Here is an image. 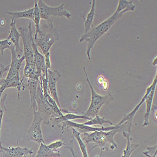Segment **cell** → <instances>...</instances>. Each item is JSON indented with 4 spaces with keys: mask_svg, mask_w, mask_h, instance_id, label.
I'll return each mask as SVG.
<instances>
[{
    "mask_svg": "<svg viewBox=\"0 0 157 157\" xmlns=\"http://www.w3.org/2000/svg\"><path fill=\"white\" fill-rule=\"evenodd\" d=\"M84 124L85 125H87V126H94V125L99 124L101 126H103L102 125L104 124H109L111 126L113 125V122H111V121H109L108 120H106V118H104V117H100L99 115L94 117V118L90 119V120L84 123Z\"/></svg>",
    "mask_w": 157,
    "mask_h": 157,
    "instance_id": "22",
    "label": "cell"
},
{
    "mask_svg": "<svg viewBox=\"0 0 157 157\" xmlns=\"http://www.w3.org/2000/svg\"><path fill=\"white\" fill-rule=\"evenodd\" d=\"M38 6L40 10V18L47 21L49 27L54 26L53 20L55 17H65L70 20L71 14L64 9V3L57 7H52L47 5L43 0L37 1Z\"/></svg>",
    "mask_w": 157,
    "mask_h": 157,
    "instance_id": "6",
    "label": "cell"
},
{
    "mask_svg": "<svg viewBox=\"0 0 157 157\" xmlns=\"http://www.w3.org/2000/svg\"><path fill=\"white\" fill-rule=\"evenodd\" d=\"M136 9V6L133 3V1H128V0H119L118 5L116 10L115 13H120L128 11H134Z\"/></svg>",
    "mask_w": 157,
    "mask_h": 157,
    "instance_id": "20",
    "label": "cell"
},
{
    "mask_svg": "<svg viewBox=\"0 0 157 157\" xmlns=\"http://www.w3.org/2000/svg\"><path fill=\"white\" fill-rule=\"evenodd\" d=\"M39 83L36 80L30 79L28 78L27 81V87L30 91V102H31V108L33 109V111H37V105L36 102V97L37 93V87Z\"/></svg>",
    "mask_w": 157,
    "mask_h": 157,
    "instance_id": "15",
    "label": "cell"
},
{
    "mask_svg": "<svg viewBox=\"0 0 157 157\" xmlns=\"http://www.w3.org/2000/svg\"><path fill=\"white\" fill-rule=\"evenodd\" d=\"M123 128H116L109 132H94L81 134V138L86 145L94 143V145L90 149V151L95 148H100L101 154L104 151H113L117 148V145L114 140V136L122 132Z\"/></svg>",
    "mask_w": 157,
    "mask_h": 157,
    "instance_id": "2",
    "label": "cell"
},
{
    "mask_svg": "<svg viewBox=\"0 0 157 157\" xmlns=\"http://www.w3.org/2000/svg\"><path fill=\"white\" fill-rule=\"evenodd\" d=\"M157 58L156 57L155 59H154V60H153V63H152V65H153V66L155 67V66H156V63H157Z\"/></svg>",
    "mask_w": 157,
    "mask_h": 157,
    "instance_id": "31",
    "label": "cell"
},
{
    "mask_svg": "<svg viewBox=\"0 0 157 157\" xmlns=\"http://www.w3.org/2000/svg\"><path fill=\"white\" fill-rule=\"evenodd\" d=\"M71 129L72 130V137L77 140L78 144V146H79L80 150L82 153L83 157H89L88 152L86 148V145H85V143H84V141L82 140L81 138V134L78 132H77V131H75L74 129Z\"/></svg>",
    "mask_w": 157,
    "mask_h": 157,
    "instance_id": "21",
    "label": "cell"
},
{
    "mask_svg": "<svg viewBox=\"0 0 157 157\" xmlns=\"http://www.w3.org/2000/svg\"><path fill=\"white\" fill-rule=\"evenodd\" d=\"M8 15H10L12 20L17 21L20 18H28L33 21L34 18V8H31L29 10H25L19 12H6Z\"/></svg>",
    "mask_w": 157,
    "mask_h": 157,
    "instance_id": "18",
    "label": "cell"
},
{
    "mask_svg": "<svg viewBox=\"0 0 157 157\" xmlns=\"http://www.w3.org/2000/svg\"><path fill=\"white\" fill-rule=\"evenodd\" d=\"M17 147L6 148L2 147L0 148L1 157H25L29 155H33V149H29L27 147L21 148L18 145Z\"/></svg>",
    "mask_w": 157,
    "mask_h": 157,
    "instance_id": "11",
    "label": "cell"
},
{
    "mask_svg": "<svg viewBox=\"0 0 157 157\" xmlns=\"http://www.w3.org/2000/svg\"><path fill=\"white\" fill-rule=\"evenodd\" d=\"M10 27V31L7 38L13 44L17 54H20V52H22L23 50L21 49L20 46V39L21 38V35L16 27V21L11 19Z\"/></svg>",
    "mask_w": 157,
    "mask_h": 157,
    "instance_id": "12",
    "label": "cell"
},
{
    "mask_svg": "<svg viewBox=\"0 0 157 157\" xmlns=\"http://www.w3.org/2000/svg\"><path fill=\"white\" fill-rule=\"evenodd\" d=\"M157 84L156 75L155 77L154 78V80H153L152 84H151L150 86H148V87L147 88L146 93H145V95H144L143 97L142 98V99H141V101L139 102V104L134 108V109H133L132 112H131L130 113H129L128 114L124 116L123 117V119L120 121V122L117 123V124L120 125V124H123V123H126L128 124V127H129V128L132 129V124H133V118H134V117H135L136 113H137V111H138V109H140V108L142 106V104H143L144 102H145V100H146V98H147L148 95L149 93H150V91H151V89L153 88V86H154L155 84Z\"/></svg>",
    "mask_w": 157,
    "mask_h": 157,
    "instance_id": "10",
    "label": "cell"
},
{
    "mask_svg": "<svg viewBox=\"0 0 157 157\" xmlns=\"http://www.w3.org/2000/svg\"><path fill=\"white\" fill-rule=\"evenodd\" d=\"M45 56V72H46V77L47 78V72L48 70L51 69V60H50V53L48 52Z\"/></svg>",
    "mask_w": 157,
    "mask_h": 157,
    "instance_id": "28",
    "label": "cell"
},
{
    "mask_svg": "<svg viewBox=\"0 0 157 157\" xmlns=\"http://www.w3.org/2000/svg\"><path fill=\"white\" fill-rule=\"evenodd\" d=\"M35 157H60V152L49 148L45 143H41Z\"/></svg>",
    "mask_w": 157,
    "mask_h": 157,
    "instance_id": "17",
    "label": "cell"
},
{
    "mask_svg": "<svg viewBox=\"0 0 157 157\" xmlns=\"http://www.w3.org/2000/svg\"><path fill=\"white\" fill-rule=\"evenodd\" d=\"M83 71L85 74L86 81H87L89 86L91 93V99L90 106L87 111L83 115L90 120L92 118H94L96 116L99 115V113L102 107L104 105H105V104H108L110 102H111L113 100L114 98L111 93H108L106 96H101L98 94L94 89L92 84L90 83L88 75L87 74L85 67H83Z\"/></svg>",
    "mask_w": 157,
    "mask_h": 157,
    "instance_id": "4",
    "label": "cell"
},
{
    "mask_svg": "<svg viewBox=\"0 0 157 157\" xmlns=\"http://www.w3.org/2000/svg\"><path fill=\"white\" fill-rule=\"evenodd\" d=\"M124 13H114L107 20H104L97 26H93L92 28L86 33L82 35L79 40V43L87 42L86 55L89 60H90V52L93 50L96 42L104 34L107 33L112 27V26L120 19L121 18Z\"/></svg>",
    "mask_w": 157,
    "mask_h": 157,
    "instance_id": "1",
    "label": "cell"
},
{
    "mask_svg": "<svg viewBox=\"0 0 157 157\" xmlns=\"http://www.w3.org/2000/svg\"><path fill=\"white\" fill-rule=\"evenodd\" d=\"M19 32L21 35V38L23 45V56L25 58L26 63H34V53L32 47V40L33 38L32 36V23H29L27 27L20 26L18 27Z\"/></svg>",
    "mask_w": 157,
    "mask_h": 157,
    "instance_id": "7",
    "label": "cell"
},
{
    "mask_svg": "<svg viewBox=\"0 0 157 157\" xmlns=\"http://www.w3.org/2000/svg\"><path fill=\"white\" fill-rule=\"evenodd\" d=\"M98 83L102 86V87L104 90H107L108 88V82L102 76H99L98 77Z\"/></svg>",
    "mask_w": 157,
    "mask_h": 157,
    "instance_id": "29",
    "label": "cell"
},
{
    "mask_svg": "<svg viewBox=\"0 0 157 157\" xmlns=\"http://www.w3.org/2000/svg\"><path fill=\"white\" fill-rule=\"evenodd\" d=\"M10 67V65L9 64L7 66H3L2 64L0 63V82L3 79V75L5 72L9 71Z\"/></svg>",
    "mask_w": 157,
    "mask_h": 157,
    "instance_id": "30",
    "label": "cell"
},
{
    "mask_svg": "<svg viewBox=\"0 0 157 157\" xmlns=\"http://www.w3.org/2000/svg\"><path fill=\"white\" fill-rule=\"evenodd\" d=\"M157 145H155L151 147H148L147 150L143 152V155H145L147 157H157Z\"/></svg>",
    "mask_w": 157,
    "mask_h": 157,
    "instance_id": "26",
    "label": "cell"
},
{
    "mask_svg": "<svg viewBox=\"0 0 157 157\" xmlns=\"http://www.w3.org/2000/svg\"><path fill=\"white\" fill-rule=\"evenodd\" d=\"M96 15V1L93 0L92 2V6H91L90 11L88 13L86 18L84 17V34H86L90 29L93 27V23L94 21V17Z\"/></svg>",
    "mask_w": 157,
    "mask_h": 157,
    "instance_id": "19",
    "label": "cell"
},
{
    "mask_svg": "<svg viewBox=\"0 0 157 157\" xmlns=\"http://www.w3.org/2000/svg\"><path fill=\"white\" fill-rule=\"evenodd\" d=\"M13 48H15L13 44L8 38L0 40V52H1L2 55L4 54V50L5 49H10L11 50Z\"/></svg>",
    "mask_w": 157,
    "mask_h": 157,
    "instance_id": "25",
    "label": "cell"
},
{
    "mask_svg": "<svg viewBox=\"0 0 157 157\" xmlns=\"http://www.w3.org/2000/svg\"><path fill=\"white\" fill-rule=\"evenodd\" d=\"M37 112L42 118V122L45 124L50 125L52 120L55 117H59L63 115L62 109H56L48 102L43 93L42 87L38 84L36 97Z\"/></svg>",
    "mask_w": 157,
    "mask_h": 157,
    "instance_id": "3",
    "label": "cell"
},
{
    "mask_svg": "<svg viewBox=\"0 0 157 157\" xmlns=\"http://www.w3.org/2000/svg\"><path fill=\"white\" fill-rule=\"evenodd\" d=\"M32 155H27V156H25V157H33Z\"/></svg>",
    "mask_w": 157,
    "mask_h": 157,
    "instance_id": "32",
    "label": "cell"
},
{
    "mask_svg": "<svg viewBox=\"0 0 157 157\" xmlns=\"http://www.w3.org/2000/svg\"><path fill=\"white\" fill-rule=\"evenodd\" d=\"M23 75L24 78H30V79L36 80L40 83V84H41L40 77L42 75V72L36 67L35 64L26 63L24 69Z\"/></svg>",
    "mask_w": 157,
    "mask_h": 157,
    "instance_id": "14",
    "label": "cell"
},
{
    "mask_svg": "<svg viewBox=\"0 0 157 157\" xmlns=\"http://www.w3.org/2000/svg\"><path fill=\"white\" fill-rule=\"evenodd\" d=\"M61 78V74L57 70L51 71L50 69L47 72V84L48 93L52 98L56 102L58 106L62 108L60 103L59 99L57 89V83Z\"/></svg>",
    "mask_w": 157,
    "mask_h": 157,
    "instance_id": "9",
    "label": "cell"
},
{
    "mask_svg": "<svg viewBox=\"0 0 157 157\" xmlns=\"http://www.w3.org/2000/svg\"><path fill=\"white\" fill-rule=\"evenodd\" d=\"M122 133L123 136L126 139L127 145L126 148L123 150L121 157H131L135 150L139 147V144L132 143V138L131 137L130 133L126 132V131H123Z\"/></svg>",
    "mask_w": 157,
    "mask_h": 157,
    "instance_id": "16",
    "label": "cell"
},
{
    "mask_svg": "<svg viewBox=\"0 0 157 157\" xmlns=\"http://www.w3.org/2000/svg\"><path fill=\"white\" fill-rule=\"evenodd\" d=\"M156 87V84H155L151 89L150 93L148 95L147 98H146L145 102H146V111L145 113V116H144V122L143 126L145 127L148 126L150 124V117L151 115V113L152 111V107H153V101L154 98V95L155 93V90Z\"/></svg>",
    "mask_w": 157,
    "mask_h": 157,
    "instance_id": "13",
    "label": "cell"
},
{
    "mask_svg": "<svg viewBox=\"0 0 157 157\" xmlns=\"http://www.w3.org/2000/svg\"><path fill=\"white\" fill-rule=\"evenodd\" d=\"M59 33L54 26L49 27L46 23L40 29L38 33L34 36L33 40L38 47L40 48L44 55H46L53 45L59 40Z\"/></svg>",
    "mask_w": 157,
    "mask_h": 157,
    "instance_id": "5",
    "label": "cell"
},
{
    "mask_svg": "<svg viewBox=\"0 0 157 157\" xmlns=\"http://www.w3.org/2000/svg\"><path fill=\"white\" fill-rule=\"evenodd\" d=\"M34 8V18H33V22L35 23V34L34 36H36L37 35V34L38 33L39 31H40V10H39V8L38 6V4H37V1L35 2V5L33 6Z\"/></svg>",
    "mask_w": 157,
    "mask_h": 157,
    "instance_id": "23",
    "label": "cell"
},
{
    "mask_svg": "<svg viewBox=\"0 0 157 157\" xmlns=\"http://www.w3.org/2000/svg\"><path fill=\"white\" fill-rule=\"evenodd\" d=\"M7 94H5L3 96L2 98V96H0V132H1V128L3 120V116L4 113L6 111V108L5 106V101L6 99ZM2 147V141H1V134H0V148Z\"/></svg>",
    "mask_w": 157,
    "mask_h": 157,
    "instance_id": "24",
    "label": "cell"
},
{
    "mask_svg": "<svg viewBox=\"0 0 157 157\" xmlns=\"http://www.w3.org/2000/svg\"><path fill=\"white\" fill-rule=\"evenodd\" d=\"M65 145V143L63 142V140H57L56 141H54L53 143H50V145H48L47 147L52 149V150H58L59 148L62 147Z\"/></svg>",
    "mask_w": 157,
    "mask_h": 157,
    "instance_id": "27",
    "label": "cell"
},
{
    "mask_svg": "<svg viewBox=\"0 0 157 157\" xmlns=\"http://www.w3.org/2000/svg\"><path fill=\"white\" fill-rule=\"evenodd\" d=\"M42 118L36 111H33V118L32 123L28 131L27 137V141H33L38 144L45 143L41 124Z\"/></svg>",
    "mask_w": 157,
    "mask_h": 157,
    "instance_id": "8",
    "label": "cell"
}]
</instances>
